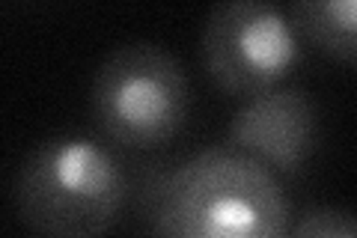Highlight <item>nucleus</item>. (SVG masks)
I'll use <instances>...</instances> for the list:
<instances>
[{
    "mask_svg": "<svg viewBox=\"0 0 357 238\" xmlns=\"http://www.w3.org/2000/svg\"><path fill=\"white\" fill-rule=\"evenodd\" d=\"M289 197L271 170L229 146L178 164L155 197L152 238H286Z\"/></svg>",
    "mask_w": 357,
    "mask_h": 238,
    "instance_id": "f257e3e1",
    "label": "nucleus"
},
{
    "mask_svg": "<svg viewBox=\"0 0 357 238\" xmlns=\"http://www.w3.org/2000/svg\"><path fill=\"white\" fill-rule=\"evenodd\" d=\"M128 182L114 149L84 134H57L15 176L18 214L39 238H105L122 218Z\"/></svg>",
    "mask_w": 357,
    "mask_h": 238,
    "instance_id": "f03ea898",
    "label": "nucleus"
},
{
    "mask_svg": "<svg viewBox=\"0 0 357 238\" xmlns=\"http://www.w3.org/2000/svg\"><path fill=\"white\" fill-rule=\"evenodd\" d=\"M93 117L126 149H158L170 143L191 117L185 66L161 45H122L96 72Z\"/></svg>",
    "mask_w": 357,
    "mask_h": 238,
    "instance_id": "7ed1b4c3",
    "label": "nucleus"
},
{
    "mask_svg": "<svg viewBox=\"0 0 357 238\" xmlns=\"http://www.w3.org/2000/svg\"><path fill=\"white\" fill-rule=\"evenodd\" d=\"M199 51L208 77L223 93L253 98L286 81L298 66L301 42L274 3L229 0L211 9Z\"/></svg>",
    "mask_w": 357,
    "mask_h": 238,
    "instance_id": "20e7f679",
    "label": "nucleus"
},
{
    "mask_svg": "<svg viewBox=\"0 0 357 238\" xmlns=\"http://www.w3.org/2000/svg\"><path fill=\"white\" fill-rule=\"evenodd\" d=\"M229 149L274 173H301L319 146V110L304 89L274 87L244 98L229 122Z\"/></svg>",
    "mask_w": 357,
    "mask_h": 238,
    "instance_id": "39448f33",
    "label": "nucleus"
},
{
    "mask_svg": "<svg viewBox=\"0 0 357 238\" xmlns=\"http://www.w3.org/2000/svg\"><path fill=\"white\" fill-rule=\"evenodd\" d=\"M289 24L312 48L342 66L357 57V6L354 0H301L289 6Z\"/></svg>",
    "mask_w": 357,
    "mask_h": 238,
    "instance_id": "423d86ee",
    "label": "nucleus"
},
{
    "mask_svg": "<svg viewBox=\"0 0 357 238\" xmlns=\"http://www.w3.org/2000/svg\"><path fill=\"white\" fill-rule=\"evenodd\" d=\"M286 238H357V223L345 209L319 206L307 211Z\"/></svg>",
    "mask_w": 357,
    "mask_h": 238,
    "instance_id": "0eeeda50",
    "label": "nucleus"
}]
</instances>
